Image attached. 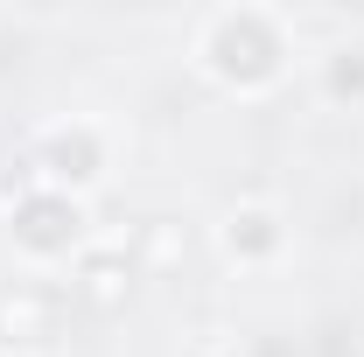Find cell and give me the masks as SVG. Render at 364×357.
<instances>
[{
	"label": "cell",
	"instance_id": "6da1fadb",
	"mask_svg": "<svg viewBox=\"0 0 364 357\" xmlns=\"http://www.w3.org/2000/svg\"><path fill=\"white\" fill-rule=\"evenodd\" d=\"M210 63H218L225 78H238V85L273 78V63H280V28H273V14H259V7L218 14V21H210Z\"/></svg>",
	"mask_w": 364,
	"mask_h": 357
},
{
	"label": "cell",
	"instance_id": "3957f363",
	"mask_svg": "<svg viewBox=\"0 0 364 357\" xmlns=\"http://www.w3.org/2000/svg\"><path fill=\"white\" fill-rule=\"evenodd\" d=\"M43 161H49V176H56V182H91V176H98V140H91L85 127H70V134H49Z\"/></svg>",
	"mask_w": 364,
	"mask_h": 357
},
{
	"label": "cell",
	"instance_id": "5b68a950",
	"mask_svg": "<svg viewBox=\"0 0 364 357\" xmlns=\"http://www.w3.org/2000/svg\"><path fill=\"white\" fill-rule=\"evenodd\" d=\"M329 91H364V56H336L329 63Z\"/></svg>",
	"mask_w": 364,
	"mask_h": 357
},
{
	"label": "cell",
	"instance_id": "277c9868",
	"mask_svg": "<svg viewBox=\"0 0 364 357\" xmlns=\"http://www.w3.org/2000/svg\"><path fill=\"white\" fill-rule=\"evenodd\" d=\"M273 218L267 211H245V218H231V252H273Z\"/></svg>",
	"mask_w": 364,
	"mask_h": 357
},
{
	"label": "cell",
	"instance_id": "7a4b0ae2",
	"mask_svg": "<svg viewBox=\"0 0 364 357\" xmlns=\"http://www.w3.org/2000/svg\"><path fill=\"white\" fill-rule=\"evenodd\" d=\"M77 203L63 196V189H36V196H21L14 203V238L28 245V252H70L77 245Z\"/></svg>",
	"mask_w": 364,
	"mask_h": 357
}]
</instances>
